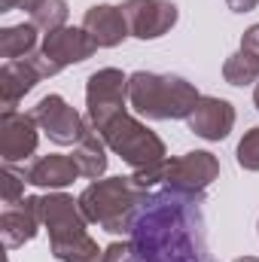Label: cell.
<instances>
[{
	"mask_svg": "<svg viewBox=\"0 0 259 262\" xmlns=\"http://www.w3.org/2000/svg\"><path fill=\"white\" fill-rule=\"evenodd\" d=\"M70 156L76 159L82 177H89V180H98V177L107 171V143H104V137L95 131L92 122L85 125L82 137L73 143V152H70Z\"/></svg>",
	"mask_w": 259,
	"mask_h": 262,
	"instance_id": "17",
	"label": "cell"
},
{
	"mask_svg": "<svg viewBox=\"0 0 259 262\" xmlns=\"http://www.w3.org/2000/svg\"><path fill=\"white\" fill-rule=\"evenodd\" d=\"M241 49L256 52L259 55V25H250V28L244 31V37H241Z\"/></svg>",
	"mask_w": 259,
	"mask_h": 262,
	"instance_id": "26",
	"label": "cell"
},
{
	"mask_svg": "<svg viewBox=\"0 0 259 262\" xmlns=\"http://www.w3.org/2000/svg\"><path fill=\"white\" fill-rule=\"evenodd\" d=\"M128 101V76L116 67H101L85 79V113L89 122L98 128L110 116L122 113Z\"/></svg>",
	"mask_w": 259,
	"mask_h": 262,
	"instance_id": "7",
	"label": "cell"
},
{
	"mask_svg": "<svg viewBox=\"0 0 259 262\" xmlns=\"http://www.w3.org/2000/svg\"><path fill=\"white\" fill-rule=\"evenodd\" d=\"M40 220L49 232V244H61L85 235V223H89L79 207V198L73 201V195H64V192L40 195Z\"/></svg>",
	"mask_w": 259,
	"mask_h": 262,
	"instance_id": "9",
	"label": "cell"
},
{
	"mask_svg": "<svg viewBox=\"0 0 259 262\" xmlns=\"http://www.w3.org/2000/svg\"><path fill=\"white\" fill-rule=\"evenodd\" d=\"M131 37L137 40H159L177 25V6L171 0H125L122 3Z\"/></svg>",
	"mask_w": 259,
	"mask_h": 262,
	"instance_id": "10",
	"label": "cell"
},
{
	"mask_svg": "<svg viewBox=\"0 0 259 262\" xmlns=\"http://www.w3.org/2000/svg\"><path fill=\"white\" fill-rule=\"evenodd\" d=\"M220 177V159L207 149H192L177 159H165V177L162 186L171 192L204 195V189Z\"/></svg>",
	"mask_w": 259,
	"mask_h": 262,
	"instance_id": "6",
	"label": "cell"
},
{
	"mask_svg": "<svg viewBox=\"0 0 259 262\" xmlns=\"http://www.w3.org/2000/svg\"><path fill=\"white\" fill-rule=\"evenodd\" d=\"M226 3H229L232 12H250V9H256L259 0H226Z\"/></svg>",
	"mask_w": 259,
	"mask_h": 262,
	"instance_id": "27",
	"label": "cell"
},
{
	"mask_svg": "<svg viewBox=\"0 0 259 262\" xmlns=\"http://www.w3.org/2000/svg\"><path fill=\"white\" fill-rule=\"evenodd\" d=\"M146 195H149V189H143L134 177H107V180H95L92 186L82 189L79 207H82L85 220L101 226L104 232L128 235L131 220Z\"/></svg>",
	"mask_w": 259,
	"mask_h": 262,
	"instance_id": "3",
	"label": "cell"
},
{
	"mask_svg": "<svg viewBox=\"0 0 259 262\" xmlns=\"http://www.w3.org/2000/svg\"><path fill=\"white\" fill-rule=\"evenodd\" d=\"M52 247V256L58 262H107L104 259V250L85 235L79 238H70V241H61V244H49Z\"/></svg>",
	"mask_w": 259,
	"mask_h": 262,
	"instance_id": "20",
	"label": "cell"
},
{
	"mask_svg": "<svg viewBox=\"0 0 259 262\" xmlns=\"http://www.w3.org/2000/svg\"><path fill=\"white\" fill-rule=\"evenodd\" d=\"M76 177H82L76 159L61 156V152H49V156H40L31 165H25V180L40 189H64Z\"/></svg>",
	"mask_w": 259,
	"mask_h": 262,
	"instance_id": "15",
	"label": "cell"
},
{
	"mask_svg": "<svg viewBox=\"0 0 259 262\" xmlns=\"http://www.w3.org/2000/svg\"><path fill=\"white\" fill-rule=\"evenodd\" d=\"M198 98V89L177 73L137 70L128 76V104L146 119H189Z\"/></svg>",
	"mask_w": 259,
	"mask_h": 262,
	"instance_id": "2",
	"label": "cell"
},
{
	"mask_svg": "<svg viewBox=\"0 0 259 262\" xmlns=\"http://www.w3.org/2000/svg\"><path fill=\"white\" fill-rule=\"evenodd\" d=\"M235 262H259V256H238Z\"/></svg>",
	"mask_w": 259,
	"mask_h": 262,
	"instance_id": "28",
	"label": "cell"
},
{
	"mask_svg": "<svg viewBox=\"0 0 259 262\" xmlns=\"http://www.w3.org/2000/svg\"><path fill=\"white\" fill-rule=\"evenodd\" d=\"M37 122L31 113H18V110H3L0 113V159L6 165L25 162L28 156H34L40 134Z\"/></svg>",
	"mask_w": 259,
	"mask_h": 262,
	"instance_id": "11",
	"label": "cell"
},
{
	"mask_svg": "<svg viewBox=\"0 0 259 262\" xmlns=\"http://www.w3.org/2000/svg\"><path fill=\"white\" fill-rule=\"evenodd\" d=\"M25 171H15L12 165L3 162L0 168V195H3V207L6 204H18L25 198Z\"/></svg>",
	"mask_w": 259,
	"mask_h": 262,
	"instance_id": "22",
	"label": "cell"
},
{
	"mask_svg": "<svg viewBox=\"0 0 259 262\" xmlns=\"http://www.w3.org/2000/svg\"><path fill=\"white\" fill-rule=\"evenodd\" d=\"M40 70L34 67L31 58H18V61H3L0 67V104L3 110H15L18 101L40 82Z\"/></svg>",
	"mask_w": 259,
	"mask_h": 262,
	"instance_id": "16",
	"label": "cell"
},
{
	"mask_svg": "<svg viewBox=\"0 0 259 262\" xmlns=\"http://www.w3.org/2000/svg\"><path fill=\"white\" fill-rule=\"evenodd\" d=\"M186 122H189V131L204 137V140H223L235 128V107L226 98L201 95Z\"/></svg>",
	"mask_w": 259,
	"mask_h": 262,
	"instance_id": "12",
	"label": "cell"
},
{
	"mask_svg": "<svg viewBox=\"0 0 259 262\" xmlns=\"http://www.w3.org/2000/svg\"><path fill=\"white\" fill-rule=\"evenodd\" d=\"M34 122L40 125V131L49 134L52 143L58 146H70L82 137V131L89 125V119H82L76 113V107H70L61 95H46L37 101V107L31 110Z\"/></svg>",
	"mask_w": 259,
	"mask_h": 262,
	"instance_id": "8",
	"label": "cell"
},
{
	"mask_svg": "<svg viewBox=\"0 0 259 262\" xmlns=\"http://www.w3.org/2000/svg\"><path fill=\"white\" fill-rule=\"evenodd\" d=\"M67 0H43L34 12H31V25L43 34H52L58 28H64L67 21Z\"/></svg>",
	"mask_w": 259,
	"mask_h": 262,
	"instance_id": "21",
	"label": "cell"
},
{
	"mask_svg": "<svg viewBox=\"0 0 259 262\" xmlns=\"http://www.w3.org/2000/svg\"><path fill=\"white\" fill-rule=\"evenodd\" d=\"M95 131L104 137L107 149H113L125 165L134 168V171L149 168V165H159V162L168 159L165 140H162L156 131H149L143 122H137L128 110L110 116L104 125H98Z\"/></svg>",
	"mask_w": 259,
	"mask_h": 262,
	"instance_id": "4",
	"label": "cell"
},
{
	"mask_svg": "<svg viewBox=\"0 0 259 262\" xmlns=\"http://www.w3.org/2000/svg\"><path fill=\"white\" fill-rule=\"evenodd\" d=\"M235 159L244 171H259V128H250L241 137V143L235 149Z\"/></svg>",
	"mask_w": 259,
	"mask_h": 262,
	"instance_id": "23",
	"label": "cell"
},
{
	"mask_svg": "<svg viewBox=\"0 0 259 262\" xmlns=\"http://www.w3.org/2000/svg\"><path fill=\"white\" fill-rule=\"evenodd\" d=\"M95 52H98V43L89 37L85 28H67L64 25V28L46 34L43 46H40L34 55H28V58L34 61V67L40 70V76L46 79V76L61 73L64 67L79 64V61L92 58Z\"/></svg>",
	"mask_w": 259,
	"mask_h": 262,
	"instance_id": "5",
	"label": "cell"
},
{
	"mask_svg": "<svg viewBox=\"0 0 259 262\" xmlns=\"http://www.w3.org/2000/svg\"><path fill=\"white\" fill-rule=\"evenodd\" d=\"M43 0H0V12H12V9H28L34 12Z\"/></svg>",
	"mask_w": 259,
	"mask_h": 262,
	"instance_id": "25",
	"label": "cell"
},
{
	"mask_svg": "<svg viewBox=\"0 0 259 262\" xmlns=\"http://www.w3.org/2000/svg\"><path fill=\"white\" fill-rule=\"evenodd\" d=\"M37 52V28L31 21L9 25L0 31V55L3 61H18Z\"/></svg>",
	"mask_w": 259,
	"mask_h": 262,
	"instance_id": "18",
	"label": "cell"
},
{
	"mask_svg": "<svg viewBox=\"0 0 259 262\" xmlns=\"http://www.w3.org/2000/svg\"><path fill=\"white\" fill-rule=\"evenodd\" d=\"M82 28L98 43V49H113L125 37H131L122 6H113V3H95V6H89L85 15H82Z\"/></svg>",
	"mask_w": 259,
	"mask_h": 262,
	"instance_id": "14",
	"label": "cell"
},
{
	"mask_svg": "<svg viewBox=\"0 0 259 262\" xmlns=\"http://www.w3.org/2000/svg\"><path fill=\"white\" fill-rule=\"evenodd\" d=\"M204 195L159 189L143 198L131 220L137 262H217L204 238Z\"/></svg>",
	"mask_w": 259,
	"mask_h": 262,
	"instance_id": "1",
	"label": "cell"
},
{
	"mask_svg": "<svg viewBox=\"0 0 259 262\" xmlns=\"http://www.w3.org/2000/svg\"><path fill=\"white\" fill-rule=\"evenodd\" d=\"M104 259L107 262H137V256H134L131 241H116V244H110L104 250Z\"/></svg>",
	"mask_w": 259,
	"mask_h": 262,
	"instance_id": "24",
	"label": "cell"
},
{
	"mask_svg": "<svg viewBox=\"0 0 259 262\" xmlns=\"http://www.w3.org/2000/svg\"><path fill=\"white\" fill-rule=\"evenodd\" d=\"M40 198H21L18 204H6L3 213H0V235H3V244L9 250L15 247H25L28 241H34L37 229H40Z\"/></svg>",
	"mask_w": 259,
	"mask_h": 262,
	"instance_id": "13",
	"label": "cell"
},
{
	"mask_svg": "<svg viewBox=\"0 0 259 262\" xmlns=\"http://www.w3.org/2000/svg\"><path fill=\"white\" fill-rule=\"evenodd\" d=\"M223 79L229 85H250L259 82V55L256 52H247V49H238L235 55H229L223 61Z\"/></svg>",
	"mask_w": 259,
	"mask_h": 262,
	"instance_id": "19",
	"label": "cell"
},
{
	"mask_svg": "<svg viewBox=\"0 0 259 262\" xmlns=\"http://www.w3.org/2000/svg\"><path fill=\"white\" fill-rule=\"evenodd\" d=\"M253 104H256V110H259V82H256V89H253Z\"/></svg>",
	"mask_w": 259,
	"mask_h": 262,
	"instance_id": "29",
	"label": "cell"
}]
</instances>
